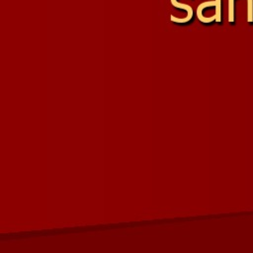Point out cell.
Returning <instances> with one entry per match:
<instances>
[{"instance_id": "cell-1", "label": "cell", "mask_w": 253, "mask_h": 253, "mask_svg": "<svg viewBox=\"0 0 253 253\" xmlns=\"http://www.w3.org/2000/svg\"><path fill=\"white\" fill-rule=\"evenodd\" d=\"M220 0L208 1L200 4L197 8L198 19L203 23H210L213 20L220 22Z\"/></svg>"}, {"instance_id": "cell-2", "label": "cell", "mask_w": 253, "mask_h": 253, "mask_svg": "<svg viewBox=\"0 0 253 253\" xmlns=\"http://www.w3.org/2000/svg\"><path fill=\"white\" fill-rule=\"evenodd\" d=\"M171 4H172L174 7H176V8L184 9V10H186V11L188 12L187 17L184 18V19H179V18H176V17H174V16H171L170 19H171L172 22H176V23H186V22H188V21H190V20L192 19V16H193V9H192V7H190V6L187 5V4L179 3V2H177V0H171Z\"/></svg>"}, {"instance_id": "cell-3", "label": "cell", "mask_w": 253, "mask_h": 253, "mask_svg": "<svg viewBox=\"0 0 253 253\" xmlns=\"http://www.w3.org/2000/svg\"><path fill=\"white\" fill-rule=\"evenodd\" d=\"M234 21V0H228V22Z\"/></svg>"}, {"instance_id": "cell-4", "label": "cell", "mask_w": 253, "mask_h": 253, "mask_svg": "<svg viewBox=\"0 0 253 253\" xmlns=\"http://www.w3.org/2000/svg\"><path fill=\"white\" fill-rule=\"evenodd\" d=\"M248 1V12H247V21L249 23L253 22V0H247Z\"/></svg>"}]
</instances>
